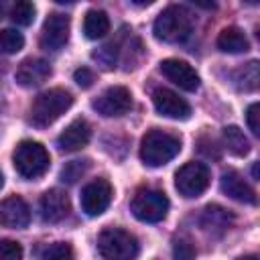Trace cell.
<instances>
[{"instance_id": "2", "label": "cell", "mask_w": 260, "mask_h": 260, "mask_svg": "<svg viewBox=\"0 0 260 260\" xmlns=\"http://www.w3.org/2000/svg\"><path fill=\"white\" fill-rule=\"evenodd\" d=\"M73 104V95L67 89L53 87L39 93L30 106V124L37 128H45L53 124L61 114H65Z\"/></svg>"}, {"instance_id": "22", "label": "cell", "mask_w": 260, "mask_h": 260, "mask_svg": "<svg viewBox=\"0 0 260 260\" xmlns=\"http://www.w3.org/2000/svg\"><path fill=\"white\" fill-rule=\"evenodd\" d=\"M223 144L236 156H244V154L250 152V142L238 126H225L223 128Z\"/></svg>"}, {"instance_id": "12", "label": "cell", "mask_w": 260, "mask_h": 260, "mask_svg": "<svg viewBox=\"0 0 260 260\" xmlns=\"http://www.w3.org/2000/svg\"><path fill=\"white\" fill-rule=\"evenodd\" d=\"M160 73L169 81H173L175 85H179L185 91L199 89V75H197V71L187 61H181V59H165V61H160Z\"/></svg>"}, {"instance_id": "33", "label": "cell", "mask_w": 260, "mask_h": 260, "mask_svg": "<svg viewBox=\"0 0 260 260\" xmlns=\"http://www.w3.org/2000/svg\"><path fill=\"white\" fill-rule=\"evenodd\" d=\"M238 260H260L258 256H242V258H238Z\"/></svg>"}, {"instance_id": "16", "label": "cell", "mask_w": 260, "mask_h": 260, "mask_svg": "<svg viewBox=\"0 0 260 260\" xmlns=\"http://www.w3.org/2000/svg\"><path fill=\"white\" fill-rule=\"evenodd\" d=\"M91 138V128L89 124L83 120V118H77L73 120L57 138V146L63 150V152H75V150H81Z\"/></svg>"}, {"instance_id": "9", "label": "cell", "mask_w": 260, "mask_h": 260, "mask_svg": "<svg viewBox=\"0 0 260 260\" xmlns=\"http://www.w3.org/2000/svg\"><path fill=\"white\" fill-rule=\"evenodd\" d=\"M81 209L87 215H100L108 209L112 201V185L106 179H93L81 189Z\"/></svg>"}, {"instance_id": "8", "label": "cell", "mask_w": 260, "mask_h": 260, "mask_svg": "<svg viewBox=\"0 0 260 260\" xmlns=\"http://www.w3.org/2000/svg\"><path fill=\"white\" fill-rule=\"evenodd\" d=\"M91 108L98 114H102L104 118L122 116L132 108V95L124 85H114V87H108L106 91H102L91 102Z\"/></svg>"}, {"instance_id": "27", "label": "cell", "mask_w": 260, "mask_h": 260, "mask_svg": "<svg viewBox=\"0 0 260 260\" xmlns=\"http://www.w3.org/2000/svg\"><path fill=\"white\" fill-rule=\"evenodd\" d=\"M173 258L175 260H193L195 258L193 244L189 240H185V238L175 240V244H173Z\"/></svg>"}, {"instance_id": "6", "label": "cell", "mask_w": 260, "mask_h": 260, "mask_svg": "<svg viewBox=\"0 0 260 260\" xmlns=\"http://www.w3.org/2000/svg\"><path fill=\"white\" fill-rule=\"evenodd\" d=\"M130 211L144 223L162 221L169 213V199L158 189H138L130 201Z\"/></svg>"}, {"instance_id": "34", "label": "cell", "mask_w": 260, "mask_h": 260, "mask_svg": "<svg viewBox=\"0 0 260 260\" xmlns=\"http://www.w3.org/2000/svg\"><path fill=\"white\" fill-rule=\"evenodd\" d=\"M256 39H258V41H260V26H258V28H256Z\"/></svg>"}, {"instance_id": "23", "label": "cell", "mask_w": 260, "mask_h": 260, "mask_svg": "<svg viewBox=\"0 0 260 260\" xmlns=\"http://www.w3.org/2000/svg\"><path fill=\"white\" fill-rule=\"evenodd\" d=\"M35 4L28 0H20L10 8V20L18 26H28L35 20Z\"/></svg>"}, {"instance_id": "29", "label": "cell", "mask_w": 260, "mask_h": 260, "mask_svg": "<svg viewBox=\"0 0 260 260\" xmlns=\"http://www.w3.org/2000/svg\"><path fill=\"white\" fill-rule=\"evenodd\" d=\"M246 122H248V128L252 130V134L260 138V102L252 104L246 110Z\"/></svg>"}, {"instance_id": "25", "label": "cell", "mask_w": 260, "mask_h": 260, "mask_svg": "<svg viewBox=\"0 0 260 260\" xmlns=\"http://www.w3.org/2000/svg\"><path fill=\"white\" fill-rule=\"evenodd\" d=\"M89 167V160H71L61 169V181L63 183H75L77 179H81L85 175Z\"/></svg>"}, {"instance_id": "32", "label": "cell", "mask_w": 260, "mask_h": 260, "mask_svg": "<svg viewBox=\"0 0 260 260\" xmlns=\"http://www.w3.org/2000/svg\"><path fill=\"white\" fill-rule=\"evenodd\" d=\"M252 175H254V179L260 181V162H254V167H252Z\"/></svg>"}, {"instance_id": "3", "label": "cell", "mask_w": 260, "mask_h": 260, "mask_svg": "<svg viewBox=\"0 0 260 260\" xmlns=\"http://www.w3.org/2000/svg\"><path fill=\"white\" fill-rule=\"evenodd\" d=\"M98 252L102 260H136L140 246L134 234L122 228H106L98 236Z\"/></svg>"}, {"instance_id": "7", "label": "cell", "mask_w": 260, "mask_h": 260, "mask_svg": "<svg viewBox=\"0 0 260 260\" xmlns=\"http://www.w3.org/2000/svg\"><path fill=\"white\" fill-rule=\"evenodd\" d=\"M209 185V169L203 162L189 160L175 173V189L179 195L193 199L199 197Z\"/></svg>"}, {"instance_id": "1", "label": "cell", "mask_w": 260, "mask_h": 260, "mask_svg": "<svg viewBox=\"0 0 260 260\" xmlns=\"http://www.w3.org/2000/svg\"><path fill=\"white\" fill-rule=\"evenodd\" d=\"M179 152H181V138L171 132L152 128L142 136L140 158L146 167H162L169 160H173Z\"/></svg>"}, {"instance_id": "11", "label": "cell", "mask_w": 260, "mask_h": 260, "mask_svg": "<svg viewBox=\"0 0 260 260\" xmlns=\"http://www.w3.org/2000/svg\"><path fill=\"white\" fill-rule=\"evenodd\" d=\"M152 104H154V110L165 118L187 120L191 116V106L183 98H179V93L167 87H158L152 91Z\"/></svg>"}, {"instance_id": "13", "label": "cell", "mask_w": 260, "mask_h": 260, "mask_svg": "<svg viewBox=\"0 0 260 260\" xmlns=\"http://www.w3.org/2000/svg\"><path fill=\"white\" fill-rule=\"evenodd\" d=\"M51 77V65L45 59L39 57H28L24 59L14 73V79L18 85L22 87H37L41 83H45Z\"/></svg>"}, {"instance_id": "28", "label": "cell", "mask_w": 260, "mask_h": 260, "mask_svg": "<svg viewBox=\"0 0 260 260\" xmlns=\"http://www.w3.org/2000/svg\"><path fill=\"white\" fill-rule=\"evenodd\" d=\"M0 260H22V246L18 242H12V240H2Z\"/></svg>"}, {"instance_id": "18", "label": "cell", "mask_w": 260, "mask_h": 260, "mask_svg": "<svg viewBox=\"0 0 260 260\" xmlns=\"http://www.w3.org/2000/svg\"><path fill=\"white\" fill-rule=\"evenodd\" d=\"M232 219H234V215L228 209H223L219 205H207L199 217V225L211 236H221L230 228Z\"/></svg>"}, {"instance_id": "10", "label": "cell", "mask_w": 260, "mask_h": 260, "mask_svg": "<svg viewBox=\"0 0 260 260\" xmlns=\"http://www.w3.org/2000/svg\"><path fill=\"white\" fill-rule=\"evenodd\" d=\"M69 16L53 12L45 18L43 30H41V47L47 51H59L69 41Z\"/></svg>"}, {"instance_id": "19", "label": "cell", "mask_w": 260, "mask_h": 260, "mask_svg": "<svg viewBox=\"0 0 260 260\" xmlns=\"http://www.w3.org/2000/svg\"><path fill=\"white\" fill-rule=\"evenodd\" d=\"M232 83L238 91H254L260 87V61H248L232 71Z\"/></svg>"}, {"instance_id": "26", "label": "cell", "mask_w": 260, "mask_h": 260, "mask_svg": "<svg viewBox=\"0 0 260 260\" xmlns=\"http://www.w3.org/2000/svg\"><path fill=\"white\" fill-rule=\"evenodd\" d=\"M41 260H73V250L65 242H55L43 252Z\"/></svg>"}, {"instance_id": "31", "label": "cell", "mask_w": 260, "mask_h": 260, "mask_svg": "<svg viewBox=\"0 0 260 260\" xmlns=\"http://www.w3.org/2000/svg\"><path fill=\"white\" fill-rule=\"evenodd\" d=\"M73 79L79 87H89L93 83V73L87 69V67H79L75 73H73Z\"/></svg>"}, {"instance_id": "24", "label": "cell", "mask_w": 260, "mask_h": 260, "mask_svg": "<svg viewBox=\"0 0 260 260\" xmlns=\"http://www.w3.org/2000/svg\"><path fill=\"white\" fill-rule=\"evenodd\" d=\"M22 45H24V37L16 28H4L0 32V49H2V53L12 55V53L20 51Z\"/></svg>"}, {"instance_id": "17", "label": "cell", "mask_w": 260, "mask_h": 260, "mask_svg": "<svg viewBox=\"0 0 260 260\" xmlns=\"http://www.w3.org/2000/svg\"><path fill=\"white\" fill-rule=\"evenodd\" d=\"M219 187L223 191V195H228L230 199L234 201H240V203H250L254 205L256 203V193L254 189L236 173V171H225L219 179Z\"/></svg>"}, {"instance_id": "14", "label": "cell", "mask_w": 260, "mask_h": 260, "mask_svg": "<svg viewBox=\"0 0 260 260\" xmlns=\"http://www.w3.org/2000/svg\"><path fill=\"white\" fill-rule=\"evenodd\" d=\"M39 211L45 223H57L69 213V197L59 189H49L39 201Z\"/></svg>"}, {"instance_id": "21", "label": "cell", "mask_w": 260, "mask_h": 260, "mask_svg": "<svg viewBox=\"0 0 260 260\" xmlns=\"http://www.w3.org/2000/svg\"><path fill=\"white\" fill-rule=\"evenodd\" d=\"M248 47V39L238 26H228L217 37V49L223 53H244Z\"/></svg>"}, {"instance_id": "15", "label": "cell", "mask_w": 260, "mask_h": 260, "mask_svg": "<svg viewBox=\"0 0 260 260\" xmlns=\"http://www.w3.org/2000/svg\"><path fill=\"white\" fill-rule=\"evenodd\" d=\"M0 221L6 228L12 230H20L26 228L30 221V209L26 205V201L18 195H10L0 203Z\"/></svg>"}, {"instance_id": "20", "label": "cell", "mask_w": 260, "mask_h": 260, "mask_svg": "<svg viewBox=\"0 0 260 260\" xmlns=\"http://www.w3.org/2000/svg\"><path fill=\"white\" fill-rule=\"evenodd\" d=\"M83 32L87 39L95 41V39H102L110 32V18L104 10H87L85 12V18H83Z\"/></svg>"}, {"instance_id": "5", "label": "cell", "mask_w": 260, "mask_h": 260, "mask_svg": "<svg viewBox=\"0 0 260 260\" xmlns=\"http://www.w3.org/2000/svg\"><path fill=\"white\" fill-rule=\"evenodd\" d=\"M12 160H14L16 173L24 179H37V177L45 175L49 165H51L47 148L41 142H35V140H22L14 148Z\"/></svg>"}, {"instance_id": "4", "label": "cell", "mask_w": 260, "mask_h": 260, "mask_svg": "<svg viewBox=\"0 0 260 260\" xmlns=\"http://www.w3.org/2000/svg\"><path fill=\"white\" fill-rule=\"evenodd\" d=\"M191 14L183 6H167L154 20L152 32L162 43H183L191 35Z\"/></svg>"}, {"instance_id": "30", "label": "cell", "mask_w": 260, "mask_h": 260, "mask_svg": "<svg viewBox=\"0 0 260 260\" xmlns=\"http://www.w3.org/2000/svg\"><path fill=\"white\" fill-rule=\"evenodd\" d=\"M93 59H98L100 63H104V67H114L116 63V47L114 45H104L93 53Z\"/></svg>"}]
</instances>
